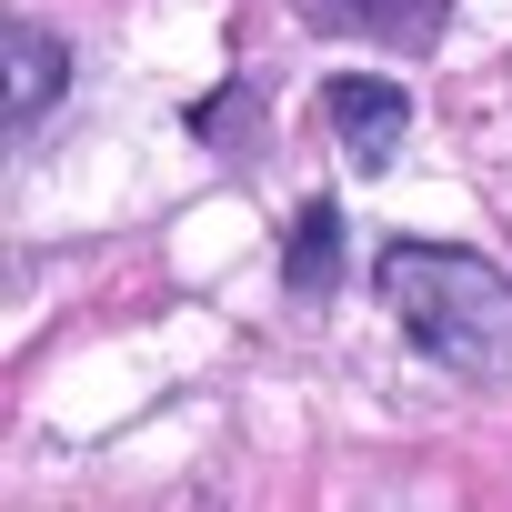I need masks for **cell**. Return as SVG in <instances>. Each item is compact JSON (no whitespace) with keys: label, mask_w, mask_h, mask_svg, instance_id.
Masks as SVG:
<instances>
[{"label":"cell","mask_w":512,"mask_h":512,"mask_svg":"<svg viewBox=\"0 0 512 512\" xmlns=\"http://www.w3.org/2000/svg\"><path fill=\"white\" fill-rule=\"evenodd\" d=\"M312 21L362 31V41H432L442 31V0H302Z\"/></svg>","instance_id":"3"},{"label":"cell","mask_w":512,"mask_h":512,"mask_svg":"<svg viewBox=\"0 0 512 512\" xmlns=\"http://www.w3.org/2000/svg\"><path fill=\"white\" fill-rule=\"evenodd\" d=\"M372 282H382L392 322H402L432 362H452V372H512V282L482 262V251L392 241Z\"/></svg>","instance_id":"1"},{"label":"cell","mask_w":512,"mask_h":512,"mask_svg":"<svg viewBox=\"0 0 512 512\" xmlns=\"http://www.w3.org/2000/svg\"><path fill=\"white\" fill-rule=\"evenodd\" d=\"M332 262H342V211L312 201L292 221V292H332Z\"/></svg>","instance_id":"5"},{"label":"cell","mask_w":512,"mask_h":512,"mask_svg":"<svg viewBox=\"0 0 512 512\" xmlns=\"http://www.w3.org/2000/svg\"><path fill=\"white\" fill-rule=\"evenodd\" d=\"M322 121L342 131V151H352V161H392V141H402L412 101H402V81H332V91H322Z\"/></svg>","instance_id":"2"},{"label":"cell","mask_w":512,"mask_h":512,"mask_svg":"<svg viewBox=\"0 0 512 512\" xmlns=\"http://www.w3.org/2000/svg\"><path fill=\"white\" fill-rule=\"evenodd\" d=\"M51 91H61V41L21 21V31H11V121H31Z\"/></svg>","instance_id":"4"}]
</instances>
